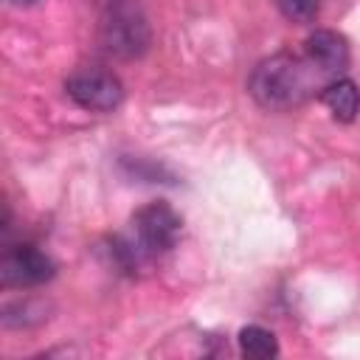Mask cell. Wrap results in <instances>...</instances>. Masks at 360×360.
I'll return each instance as SVG.
<instances>
[{"instance_id": "obj_9", "label": "cell", "mask_w": 360, "mask_h": 360, "mask_svg": "<svg viewBox=\"0 0 360 360\" xmlns=\"http://www.w3.org/2000/svg\"><path fill=\"white\" fill-rule=\"evenodd\" d=\"M276 6L290 22H312L321 0H276Z\"/></svg>"}, {"instance_id": "obj_6", "label": "cell", "mask_w": 360, "mask_h": 360, "mask_svg": "<svg viewBox=\"0 0 360 360\" xmlns=\"http://www.w3.org/2000/svg\"><path fill=\"white\" fill-rule=\"evenodd\" d=\"M304 56L332 82L338 79L346 65H349V42L343 34L329 31V28H318L307 37L304 42Z\"/></svg>"}, {"instance_id": "obj_1", "label": "cell", "mask_w": 360, "mask_h": 360, "mask_svg": "<svg viewBox=\"0 0 360 360\" xmlns=\"http://www.w3.org/2000/svg\"><path fill=\"white\" fill-rule=\"evenodd\" d=\"M329 79L304 56V53H273L262 59L250 79L248 90L264 110H292L304 104L315 90H323Z\"/></svg>"}, {"instance_id": "obj_8", "label": "cell", "mask_w": 360, "mask_h": 360, "mask_svg": "<svg viewBox=\"0 0 360 360\" xmlns=\"http://www.w3.org/2000/svg\"><path fill=\"white\" fill-rule=\"evenodd\" d=\"M239 352L253 360H267V357L278 354V340L264 326H245L239 332Z\"/></svg>"}, {"instance_id": "obj_3", "label": "cell", "mask_w": 360, "mask_h": 360, "mask_svg": "<svg viewBox=\"0 0 360 360\" xmlns=\"http://www.w3.org/2000/svg\"><path fill=\"white\" fill-rule=\"evenodd\" d=\"M180 231H183L180 214L163 200L146 202L132 214V245L138 248L141 256L172 250L180 239Z\"/></svg>"}, {"instance_id": "obj_2", "label": "cell", "mask_w": 360, "mask_h": 360, "mask_svg": "<svg viewBox=\"0 0 360 360\" xmlns=\"http://www.w3.org/2000/svg\"><path fill=\"white\" fill-rule=\"evenodd\" d=\"M98 34L101 45L121 59L141 56L152 39L138 0H101Z\"/></svg>"}, {"instance_id": "obj_5", "label": "cell", "mask_w": 360, "mask_h": 360, "mask_svg": "<svg viewBox=\"0 0 360 360\" xmlns=\"http://www.w3.org/2000/svg\"><path fill=\"white\" fill-rule=\"evenodd\" d=\"M56 273L51 256L34 245H14L0 259V284L3 287H37L51 281Z\"/></svg>"}, {"instance_id": "obj_7", "label": "cell", "mask_w": 360, "mask_h": 360, "mask_svg": "<svg viewBox=\"0 0 360 360\" xmlns=\"http://www.w3.org/2000/svg\"><path fill=\"white\" fill-rule=\"evenodd\" d=\"M318 98L329 107V112L335 115V121H343V124H352L360 112V90L352 79L346 76H338L332 79L321 93Z\"/></svg>"}, {"instance_id": "obj_10", "label": "cell", "mask_w": 360, "mask_h": 360, "mask_svg": "<svg viewBox=\"0 0 360 360\" xmlns=\"http://www.w3.org/2000/svg\"><path fill=\"white\" fill-rule=\"evenodd\" d=\"M11 3H17V6H28V3H34V0H11Z\"/></svg>"}, {"instance_id": "obj_4", "label": "cell", "mask_w": 360, "mask_h": 360, "mask_svg": "<svg viewBox=\"0 0 360 360\" xmlns=\"http://www.w3.org/2000/svg\"><path fill=\"white\" fill-rule=\"evenodd\" d=\"M65 93L90 112H112L124 101V84L121 79L101 68V65H84L76 68L65 79Z\"/></svg>"}]
</instances>
